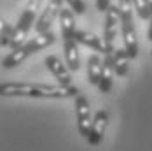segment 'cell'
Segmentation results:
<instances>
[{
  "label": "cell",
  "instance_id": "obj_1",
  "mask_svg": "<svg viewBox=\"0 0 152 151\" xmlns=\"http://www.w3.org/2000/svg\"><path fill=\"white\" fill-rule=\"evenodd\" d=\"M2 97H28V98H77L80 91L70 84H40V83H2Z\"/></svg>",
  "mask_w": 152,
  "mask_h": 151
},
{
  "label": "cell",
  "instance_id": "obj_2",
  "mask_svg": "<svg viewBox=\"0 0 152 151\" xmlns=\"http://www.w3.org/2000/svg\"><path fill=\"white\" fill-rule=\"evenodd\" d=\"M42 2L44 0H28L26 7L19 14V19H18V23H16V27H14V39H12V44H11L12 51L23 47L28 42L26 37L30 33L33 23H37L35 19H37V14H39V9L42 7Z\"/></svg>",
  "mask_w": 152,
  "mask_h": 151
},
{
  "label": "cell",
  "instance_id": "obj_3",
  "mask_svg": "<svg viewBox=\"0 0 152 151\" xmlns=\"http://www.w3.org/2000/svg\"><path fill=\"white\" fill-rule=\"evenodd\" d=\"M121 28V14L119 7L112 5L105 13V23H103V41L107 46V53H114L117 47L114 46V41L117 37V32Z\"/></svg>",
  "mask_w": 152,
  "mask_h": 151
},
{
  "label": "cell",
  "instance_id": "obj_4",
  "mask_svg": "<svg viewBox=\"0 0 152 151\" xmlns=\"http://www.w3.org/2000/svg\"><path fill=\"white\" fill-rule=\"evenodd\" d=\"M75 120H77L79 134L88 141V139H89V134H91V127H93L94 116L91 114L89 100H88L84 95H79L75 98Z\"/></svg>",
  "mask_w": 152,
  "mask_h": 151
},
{
  "label": "cell",
  "instance_id": "obj_5",
  "mask_svg": "<svg viewBox=\"0 0 152 151\" xmlns=\"http://www.w3.org/2000/svg\"><path fill=\"white\" fill-rule=\"evenodd\" d=\"M63 9V0H47L46 7L42 9V13L39 16L37 23H35V32L37 35L46 33L51 30V25L56 18H60V13Z\"/></svg>",
  "mask_w": 152,
  "mask_h": 151
},
{
  "label": "cell",
  "instance_id": "obj_6",
  "mask_svg": "<svg viewBox=\"0 0 152 151\" xmlns=\"http://www.w3.org/2000/svg\"><path fill=\"white\" fill-rule=\"evenodd\" d=\"M44 65L47 67V70L58 79V84H66V86L72 84V70L58 56H54V55L46 56L44 58Z\"/></svg>",
  "mask_w": 152,
  "mask_h": 151
},
{
  "label": "cell",
  "instance_id": "obj_7",
  "mask_svg": "<svg viewBox=\"0 0 152 151\" xmlns=\"http://www.w3.org/2000/svg\"><path fill=\"white\" fill-rule=\"evenodd\" d=\"M107 125H108V113L105 109H100L96 111L94 114V120H93V127H91V134H89V139L88 142L91 146H98L102 141H103V135H105Z\"/></svg>",
  "mask_w": 152,
  "mask_h": 151
},
{
  "label": "cell",
  "instance_id": "obj_8",
  "mask_svg": "<svg viewBox=\"0 0 152 151\" xmlns=\"http://www.w3.org/2000/svg\"><path fill=\"white\" fill-rule=\"evenodd\" d=\"M121 33H122V42L124 49L128 51L129 58H137L138 56V39H137V30L133 21L131 23H121Z\"/></svg>",
  "mask_w": 152,
  "mask_h": 151
},
{
  "label": "cell",
  "instance_id": "obj_9",
  "mask_svg": "<svg viewBox=\"0 0 152 151\" xmlns=\"http://www.w3.org/2000/svg\"><path fill=\"white\" fill-rule=\"evenodd\" d=\"M112 55L114 53H107L105 56H103V69H102V77H100V84H98V90L102 91V93H108V91L112 90L114 74H115Z\"/></svg>",
  "mask_w": 152,
  "mask_h": 151
},
{
  "label": "cell",
  "instance_id": "obj_10",
  "mask_svg": "<svg viewBox=\"0 0 152 151\" xmlns=\"http://www.w3.org/2000/svg\"><path fill=\"white\" fill-rule=\"evenodd\" d=\"M60 30L63 41H74L75 39V18H74V11L72 9H61L60 13Z\"/></svg>",
  "mask_w": 152,
  "mask_h": 151
},
{
  "label": "cell",
  "instance_id": "obj_11",
  "mask_svg": "<svg viewBox=\"0 0 152 151\" xmlns=\"http://www.w3.org/2000/svg\"><path fill=\"white\" fill-rule=\"evenodd\" d=\"M75 41L79 44L82 46H88L94 51L102 53V55H107V46H105V41L102 37H98L96 33L93 32H88V30H77L75 33Z\"/></svg>",
  "mask_w": 152,
  "mask_h": 151
},
{
  "label": "cell",
  "instance_id": "obj_12",
  "mask_svg": "<svg viewBox=\"0 0 152 151\" xmlns=\"http://www.w3.org/2000/svg\"><path fill=\"white\" fill-rule=\"evenodd\" d=\"M56 42V35H54V32H46V33H40V35H35V37H30L28 39V42H26V47L31 51V55L33 53H39V51H42V49H46L49 46H53Z\"/></svg>",
  "mask_w": 152,
  "mask_h": 151
},
{
  "label": "cell",
  "instance_id": "obj_13",
  "mask_svg": "<svg viewBox=\"0 0 152 151\" xmlns=\"http://www.w3.org/2000/svg\"><path fill=\"white\" fill-rule=\"evenodd\" d=\"M63 49H65V58L70 70H79L80 69V55H79V42L74 41H63Z\"/></svg>",
  "mask_w": 152,
  "mask_h": 151
},
{
  "label": "cell",
  "instance_id": "obj_14",
  "mask_svg": "<svg viewBox=\"0 0 152 151\" xmlns=\"http://www.w3.org/2000/svg\"><path fill=\"white\" fill-rule=\"evenodd\" d=\"M102 69H103V61L100 58V55H91L88 58V83L98 86L100 84V77H102Z\"/></svg>",
  "mask_w": 152,
  "mask_h": 151
},
{
  "label": "cell",
  "instance_id": "obj_15",
  "mask_svg": "<svg viewBox=\"0 0 152 151\" xmlns=\"http://www.w3.org/2000/svg\"><path fill=\"white\" fill-rule=\"evenodd\" d=\"M30 55H31V51L26 46H23V47H19V49H16V51H11V53L2 60V67H4V69H14L18 65H21Z\"/></svg>",
  "mask_w": 152,
  "mask_h": 151
},
{
  "label": "cell",
  "instance_id": "obj_16",
  "mask_svg": "<svg viewBox=\"0 0 152 151\" xmlns=\"http://www.w3.org/2000/svg\"><path fill=\"white\" fill-rule=\"evenodd\" d=\"M112 60H114V67H115V74L119 77H124L129 70V55L124 47H117L112 55Z\"/></svg>",
  "mask_w": 152,
  "mask_h": 151
},
{
  "label": "cell",
  "instance_id": "obj_17",
  "mask_svg": "<svg viewBox=\"0 0 152 151\" xmlns=\"http://www.w3.org/2000/svg\"><path fill=\"white\" fill-rule=\"evenodd\" d=\"M119 14H121V23H131L133 21V2L131 0H117Z\"/></svg>",
  "mask_w": 152,
  "mask_h": 151
},
{
  "label": "cell",
  "instance_id": "obj_18",
  "mask_svg": "<svg viewBox=\"0 0 152 151\" xmlns=\"http://www.w3.org/2000/svg\"><path fill=\"white\" fill-rule=\"evenodd\" d=\"M14 39V27L9 25L7 21H2V39H0V46L2 47H11Z\"/></svg>",
  "mask_w": 152,
  "mask_h": 151
},
{
  "label": "cell",
  "instance_id": "obj_19",
  "mask_svg": "<svg viewBox=\"0 0 152 151\" xmlns=\"http://www.w3.org/2000/svg\"><path fill=\"white\" fill-rule=\"evenodd\" d=\"M133 2V7H135V11H137V14L140 19H151V7H149V4H147V0H131Z\"/></svg>",
  "mask_w": 152,
  "mask_h": 151
},
{
  "label": "cell",
  "instance_id": "obj_20",
  "mask_svg": "<svg viewBox=\"0 0 152 151\" xmlns=\"http://www.w3.org/2000/svg\"><path fill=\"white\" fill-rule=\"evenodd\" d=\"M66 2H68L70 9L75 11V14H84V13H86V4H84V0H66Z\"/></svg>",
  "mask_w": 152,
  "mask_h": 151
},
{
  "label": "cell",
  "instance_id": "obj_21",
  "mask_svg": "<svg viewBox=\"0 0 152 151\" xmlns=\"http://www.w3.org/2000/svg\"><path fill=\"white\" fill-rule=\"evenodd\" d=\"M112 7V0H96V9L100 13H107Z\"/></svg>",
  "mask_w": 152,
  "mask_h": 151
}]
</instances>
